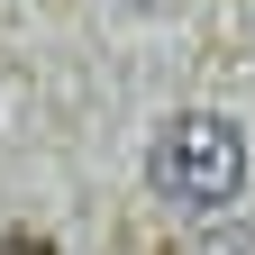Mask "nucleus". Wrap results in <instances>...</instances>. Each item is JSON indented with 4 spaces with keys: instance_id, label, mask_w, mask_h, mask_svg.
<instances>
[{
    "instance_id": "nucleus-1",
    "label": "nucleus",
    "mask_w": 255,
    "mask_h": 255,
    "mask_svg": "<svg viewBox=\"0 0 255 255\" xmlns=\"http://www.w3.org/2000/svg\"><path fill=\"white\" fill-rule=\"evenodd\" d=\"M146 173H155V191H164L173 210H228L237 182H246V137L219 110H182L164 137H155Z\"/></svg>"
},
{
    "instance_id": "nucleus-2",
    "label": "nucleus",
    "mask_w": 255,
    "mask_h": 255,
    "mask_svg": "<svg viewBox=\"0 0 255 255\" xmlns=\"http://www.w3.org/2000/svg\"><path fill=\"white\" fill-rule=\"evenodd\" d=\"M0 255H55L46 237H0Z\"/></svg>"
}]
</instances>
